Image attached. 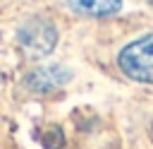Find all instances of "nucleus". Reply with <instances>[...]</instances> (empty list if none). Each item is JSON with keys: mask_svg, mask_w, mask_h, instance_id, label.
<instances>
[{"mask_svg": "<svg viewBox=\"0 0 153 149\" xmlns=\"http://www.w3.org/2000/svg\"><path fill=\"white\" fill-rule=\"evenodd\" d=\"M67 5L84 17H112L122 10V0H67Z\"/></svg>", "mask_w": 153, "mask_h": 149, "instance_id": "nucleus-4", "label": "nucleus"}, {"mask_svg": "<svg viewBox=\"0 0 153 149\" xmlns=\"http://www.w3.org/2000/svg\"><path fill=\"white\" fill-rule=\"evenodd\" d=\"M72 79V72L65 70L62 65H48V67H38L26 77V84L36 91H50L57 89L62 84H67Z\"/></svg>", "mask_w": 153, "mask_h": 149, "instance_id": "nucleus-3", "label": "nucleus"}, {"mask_svg": "<svg viewBox=\"0 0 153 149\" xmlns=\"http://www.w3.org/2000/svg\"><path fill=\"white\" fill-rule=\"evenodd\" d=\"M117 65L124 77L141 84H153V34L127 43L117 55Z\"/></svg>", "mask_w": 153, "mask_h": 149, "instance_id": "nucleus-1", "label": "nucleus"}, {"mask_svg": "<svg viewBox=\"0 0 153 149\" xmlns=\"http://www.w3.org/2000/svg\"><path fill=\"white\" fill-rule=\"evenodd\" d=\"M19 43L22 48L33 55V58H43L48 55L55 43H57V31L50 22L45 19H29L22 29H19Z\"/></svg>", "mask_w": 153, "mask_h": 149, "instance_id": "nucleus-2", "label": "nucleus"}]
</instances>
